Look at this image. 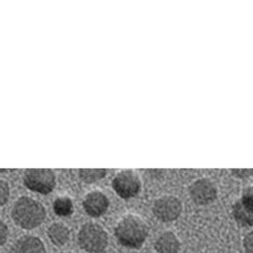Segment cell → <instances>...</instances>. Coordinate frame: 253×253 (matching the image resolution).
I'll list each match as a JSON object with an SVG mask.
<instances>
[{"instance_id": "ac0fdd59", "label": "cell", "mask_w": 253, "mask_h": 253, "mask_svg": "<svg viewBox=\"0 0 253 253\" xmlns=\"http://www.w3.org/2000/svg\"><path fill=\"white\" fill-rule=\"evenodd\" d=\"M232 175L238 178H248L253 176V170H251V169H237V170H234L233 169Z\"/></svg>"}, {"instance_id": "8992f818", "label": "cell", "mask_w": 253, "mask_h": 253, "mask_svg": "<svg viewBox=\"0 0 253 253\" xmlns=\"http://www.w3.org/2000/svg\"><path fill=\"white\" fill-rule=\"evenodd\" d=\"M152 213L158 220L164 221V223L173 221L181 215L182 203L176 196H161L153 203Z\"/></svg>"}, {"instance_id": "7c38bea8", "label": "cell", "mask_w": 253, "mask_h": 253, "mask_svg": "<svg viewBox=\"0 0 253 253\" xmlns=\"http://www.w3.org/2000/svg\"><path fill=\"white\" fill-rule=\"evenodd\" d=\"M49 241L57 247H62L70 241V229L62 223H53L47 230Z\"/></svg>"}, {"instance_id": "5b68a950", "label": "cell", "mask_w": 253, "mask_h": 253, "mask_svg": "<svg viewBox=\"0 0 253 253\" xmlns=\"http://www.w3.org/2000/svg\"><path fill=\"white\" fill-rule=\"evenodd\" d=\"M112 187L122 199H132L141 191L142 182L138 173L133 170H123L114 176Z\"/></svg>"}, {"instance_id": "7a4b0ae2", "label": "cell", "mask_w": 253, "mask_h": 253, "mask_svg": "<svg viewBox=\"0 0 253 253\" xmlns=\"http://www.w3.org/2000/svg\"><path fill=\"white\" fill-rule=\"evenodd\" d=\"M12 218L18 227L35 229L46 219V209L40 202L29 196H22L15 202L12 209Z\"/></svg>"}, {"instance_id": "277c9868", "label": "cell", "mask_w": 253, "mask_h": 253, "mask_svg": "<svg viewBox=\"0 0 253 253\" xmlns=\"http://www.w3.org/2000/svg\"><path fill=\"white\" fill-rule=\"evenodd\" d=\"M23 182L33 193L47 195L56 187V175L49 169H29L24 172Z\"/></svg>"}, {"instance_id": "9a60e30c", "label": "cell", "mask_w": 253, "mask_h": 253, "mask_svg": "<svg viewBox=\"0 0 253 253\" xmlns=\"http://www.w3.org/2000/svg\"><path fill=\"white\" fill-rule=\"evenodd\" d=\"M9 195H10V189H9L8 182L0 178V207L8 203Z\"/></svg>"}, {"instance_id": "3957f363", "label": "cell", "mask_w": 253, "mask_h": 253, "mask_svg": "<svg viewBox=\"0 0 253 253\" xmlns=\"http://www.w3.org/2000/svg\"><path fill=\"white\" fill-rule=\"evenodd\" d=\"M78 242L81 250L87 253H103L109 243L107 230L96 223H86L80 228Z\"/></svg>"}, {"instance_id": "4fadbf2b", "label": "cell", "mask_w": 253, "mask_h": 253, "mask_svg": "<svg viewBox=\"0 0 253 253\" xmlns=\"http://www.w3.org/2000/svg\"><path fill=\"white\" fill-rule=\"evenodd\" d=\"M53 211L58 216H70L74 213V203L69 196H60L53 202Z\"/></svg>"}, {"instance_id": "8fae6325", "label": "cell", "mask_w": 253, "mask_h": 253, "mask_svg": "<svg viewBox=\"0 0 253 253\" xmlns=\"http://www.w3.org/2000/svg\"><path fill=\"white\" fill-rule=\"evenodd\" d=\"M232 215L241 227H253V208L245 204L241 199L233 204Z\"/></svg>"}, {"instance_id": "ba28073f", "label": "cell", "mask_w": 253, "mask_h": 253, "mask_svg": "<svg viewBox=\"0 0 253 253\" xmlns=\"http://www.w3.org/2000/svg\"><path fill=\"white\" fill-rule=\"evenodd\" d=\"M83 208L89 216L99 218L107 213L108 208H109V199L99 190L90 191L84 198Z\"/></svg>"}, {"instance_id": "2e32d148", "label": "cell", "mask_w": 253, "mask_h": 253, "mask_svg": "<svg viewBox=\"0 0 253 253\" xmlns=\"http://www.w3.org/2000/svg\"><path fill=\"white\" fill-rule=\"evenodd\" d=\"M241 200L245 204H247L248 207L253 208V185H250L246 189H243V193H242Z\"/></svg>"}, {"instance_id": "9c48e42d", "label": "cell", "mask_w": 253, "mask_h": 253, "mask_svg": "<svg viewBox=\"0 0 253 253\" xmlns=\"http://www.w3.org/2000/svg\"><path fill=\"white\" fill-rule=\"evenodd\" d=\"M9 253H47V251L41 238L35 236H24L15 241Z\"/></svg>"}, {"instance_id": "52a82bcc", "label": "cell", "mask_w": 253, "mask_h": 253, "mask_svg": "<svg viewBox=\"0 0 253 253\" xmlns=\"http://www.w3.org/2000/svg\"><path fill=\"white\" fill-rule=\"evenodd\" d=\"M190 198L198 205H209L218 196V190L213 182L208 178H199L190 185Z\"/></svg>"}, {"instance_id": "d6986e66", "label": "cell", "mask_w": 253, "mask_h": 253, "mask_svg": "<svg viewBox=\"0 0 253 253\" xmlns=\"http://www.w3.org/2000/svg\"><path fill=\"white\" fill-rule=\"evenodd\" d=\"M8 227L1 219H0V246L5 245L6 239H8Z\"/></svg>"}, {"instance_id": "6da1fadb", "label": "cell", "mask_w": 253, "mask_h": 253, "mask_svg": "<svg viewBox=\"0 0 253 253\" xmlns=\"http://www.w3.org/2000/svg\"><path fill=\"white\" fill-rule=\"evenodd\" d=\"M114 236L123 247L139 250L148 237V227L141 216L126 214L118 221Z\"/></svg>"}, {"instance_id": "e0dca14e", "label": "cell", "mask_w": 253, "mask_h": 253, "mask_svg": "<svg viewBox=\"0 0 253 253\" xmlns=\"http://www.w3.org/2000/svg\"><path fill=\"white\" fill-rule=\"evenodd\" d=\"M243 248L246 253H253V230L246 234L243 238Z\"/></svg>"}, {"instance_id": "5bb4252c", "label": "cell", "mask_w": 253, "mask_h": 253, "mask_svg": "<svg viewBox=\"0 0 253 253\" xmlns=\"http://www.w3.org/2000/svg\"><path fill=\"white\" fill-rule=\"evenodd\" d=\"M107 172L108 171L104 170V169H80L79 170V176H80V178L84 182L94 184V182L105 177Z\"/></svg>"}, {"instance_id": "ffe728a7", "label": "cell", "mask_w": 253, "mask_h": 253, "mask_svg": "<svg viewBox=\"0 0 253 253\" xmlns=\"http://www.w3.org/2000/svg\"><path fill=\"white\" fill-rule=\"evenodd\" d=\"M61 253H72V252H61Z\"/></svg>"}, {"instance_id": "30bf717a", "label": "cell", "mask_w": 253, "mask_h": 253, "mask_svg": "<svg viewBox=\"0 0 253 253\" xmlns=\"http://www.w3.org/2000/svg\"><path fill=\"white\" fill-rule=\"evenodd\" d=\"M181 242L173 232H164L155 241V250L157 253H178Z\"/></svg>"}]
</instances>
